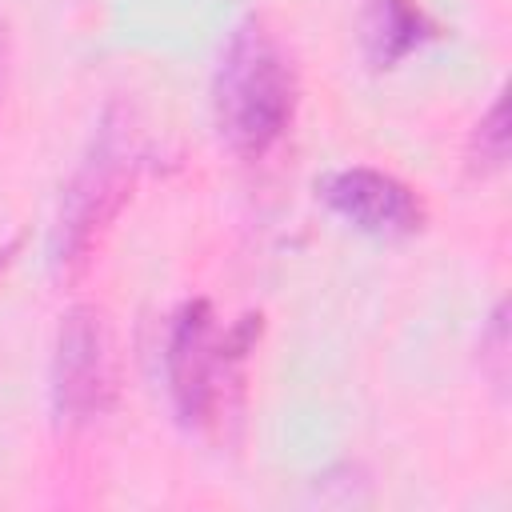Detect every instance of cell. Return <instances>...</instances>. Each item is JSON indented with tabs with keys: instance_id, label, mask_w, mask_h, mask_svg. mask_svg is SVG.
Masks as SVG:
<instances>
[{
	"instance_id": "1",
	"label": "cell",
	"mask_w": 512,
	"mask_h": 512,
	"mask_svg": "<svg viewBox=\"0 0 512 512\" xmlns=\"http://www.w3.org/2000/svg\"><path fill=\"white\" fill-rule=\"evenodd\" d=\"M212 112L220 136L240 156H260L284 136L296 112V72L260 16H244L228 32L212 72Z\"/></svg>"
},
{
	"instance_id": "2",
	"label": "cell",
	"mask_w": 512,
	"mask_h": 512,
	"mask_svg": "<svg viewBox=\"0 0 512 512\" xmlns=\"http://www.w3.org/2000/svg\"><path fill=\"white\" fill-rule=\"evenodd\" d=\"M136 160H140V144H136L132 112L124 104H108L84 160L76 164L60 196V212L48 240L56 268H72L76 260L88 256L100 228L120 212L136 176Z\"/></svg>"
},
{
	"instance_id": "3",
	"label": "cell",
	"mask_w": 512,
	"mask_h": 512,
	"mask_svg": "<svg viewBox=\"0 0 512 512\" xmlns=\"http://www.w3.org/2000/svg\"><path fill=\"white\" fill-rule=\"evenodd\" d=\"M48 392L56 420L68 428H80L100 412H108L116 396V360H112L108 324L96 308L76 304L60 316Z\"/></svg>"
},
{
	"instance_id": "4",
	"label": "cell",
	"mask_w": 512,
	"mask_h": 512,
	"mask_svg": "<svg viewBox=\"0 0 512 512\" xmlns=\"http://www.w3.org/2000/svg\"><path fill=\"white\" fill-rule=\"evenodd\" d=\"M228 364H232V356H228L224 340H216L212 304L200 300V296L180 304V312L172 316V328H168L164 368H168L172 408L184 424H204L212 416L216 372L228 368Z\"/></svg>"
},
{
	"instance_id": "5",
	"label": "cell",
	"mask_w": 512,
	"mask_h": 512,
	"mask_svg": "<svg viewBox=\"0 0 512 512\" xmlns=\"http://www.w3.org/2000/svg\"><path fill=\"white\" fill-rule=\"evenodd\" d=\"M320 200L372 236H412L424 228V200L392 172L380 168H340L320 180Z\"/></svg>"
},
{
	"instance_id": "6",
	"label": "cell",
	"mask_w": 512,
	"mask_h": 512,
	"mask_svg": "<svg viewBox=\"0 0 512 512\" xmlns=\"http://www.w3.org/2000/svg\"><path fill=\"white\" fill-rule=\"evenodd\" d=\"M432 36V20L416 0H368L360 12V48L368 64L392 68Z\"/></svg>"
},
{
	"instance_id": "7",
	"label": "cell",
	"mask_w": 512,
	"mask_h": 512,
	"mask_svg": "<svg viewBox=\"0 0 512 512\" xmlns=\"http://www.w3.org/2000/svg\"><path fill=\"white\" fill-rule=\"evenodd\" d=\"M508 160V120H504V100L496 96L492 108L476 120L472 144H468V164L476 172H496Z\"/></svg>"
},
{
	"instance_id": "8",
	"label": "cell",
	"mask_w": 512,
	"mask_h": 512,
	"mask_svg": "<svg viewBox=\"0 0 512 512\" xmlns=\"http://www.w3.org/2000/svg\"><path fill=\"white\" fill-rule=\"evenodd\" d=\"M480 348H488L484 360H492V368H488L492 384L504 388V380H508V308L504 304H496V312L488 316V332L480 336Z\"/></svg>"
},
{
	"instance_id": "9",
	"label": "cell",
	"mask_w": 512,
	"mask_h": 512,
	"mask_svg": "<svg viewBox=\"0 0 512 512\" xmlns=\"http://www.w3.org/2000/svg\"><path fill=\"white\" fill-rule=\"evenodd\" d=\"M4 76H8V32L0 24V92H4Z\"/></svg>"
},
{
	"instance_id": "10",
	"label": "cell",
	"mask_w": 512,
	"mask_h": 512,
	"mask_svg": "<svg viewBox=\"0 0 512 512\" xmlns=\"http://www.w3.org/2000/svg\"><path fill=\"white\" fill-rule=\"evenodd\" d=\"M12 252H16V240H8V244H4V248H0V268H4V264H8V260H12Z\"/></svg>"
}]
</instances>
